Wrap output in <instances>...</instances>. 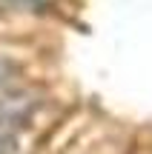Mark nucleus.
Returning a JSON list of instances; mask_svg holds the SVG:
<instances>
[{"label":"nucleus","instance_id":"f257e3e1","mask_svg":"<svg viewBox=\"0 0 152 154\" xmlns=\"http://www.w3.org/2000/svg\"><path fill=\"white\" fill-rule=\"evenodd\" d=\"M37 111V100L32 94H11L0 103V131L15 134L20 126H26L32 120V114Z\"/></svg>","mask_w":152,"mask_h":154},{"label":"nucleus","instance_id":"f03ea898","mask_svg":"<svg viewBox=\"0 0 152 154\" xmlns=\"http://www.w3.org/2000/svg\"><path fill=\"white\" fill-rule=\"evenodd\" d=\"M17 74H20V69H17L15 63L9 60V57L0 54V88H9L11 83L17 80Z\"/></svg>","mask_w":152,"mask_h":154},{"label":"nucleus","instance_id":"7ed1b4c3","mask_svg":"<svg viewBox=\"0 0 152 154\" xmlns=\"http://www.w3.org/2000/svg\"><path fill=\"white\" fill-rule=\"evenodd\" d=\"M3 3L15 11H43L49 6V0H3Z\"/></svg>","mask_w":152,"mask_h":154},{"label":"nucleus","instance_id":"20e7f679","mask_svg":"<svg viewBox=\"0 0 152 154\" xmlns=\"http://www.w3.org/2000/svg\"><path fill=\"white\" fill-rule=\"evenodd\" d=\"M0 154H15V134L0 131Z\"/></svg>","mask_w":152,"mask_h":154}]
</instances>
